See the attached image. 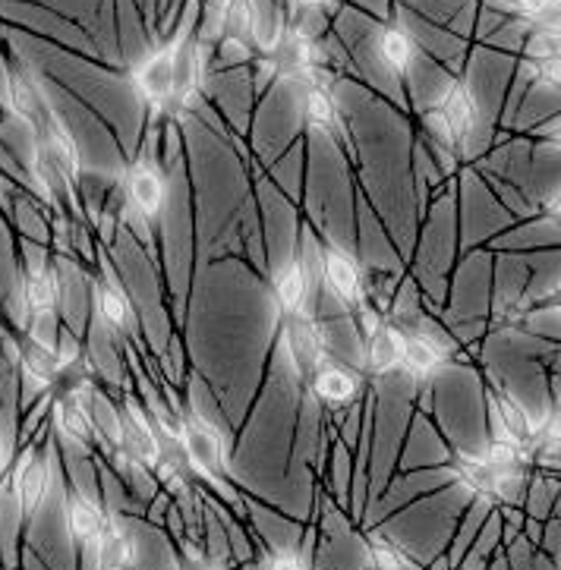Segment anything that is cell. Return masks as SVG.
I'll return each instance as SVG.
<instances>
[{
	"label": "cell",
	"mask_w": 561,
	"mask_h": 570,
	"mask_svg": "<svg viewBox=\"0 0 561 570\" xmlns=\"http://www.w3.org/2000/svg\"><path fill=\"white\" fill-rule=\"evenodd\" d=\"M177 442L184 448L187 463L199 476L211 479L215 485H222L227 463H225V439L215 425L203 416H184L177 425Z\"/></svg>",
	"instance_id": "6da1fadb"
},
{
	"label": "cell",
	"mask_w": 561,
	"mask_h": 570,
	"mask_svg": "<svg viewBox=\"0 0 561 570\" xmlns=\"http://www.w3.org/2000/svg\"><path fill=\"white\" fill-rule=\"evenodd\" d=\"M318 272H322L328 294L335 296L337 303H344L347 309H363L366 306L370 287H366V275H363L354 253H347L337 243H328L322 249V256H318Z\"/></svg>",
	"instance_id": "7a4b0ae2"
},
{
	"label": "cell",
	"mask_w": 561,
	"mask_h": 570,
	"mask_svg": "<svg viewBox=\"0 0 561 570\" xmlns=\"http://www.w3.org/2000/svg\"><path fill=\"white\" fill-rule=\"evenodd\" d=\"M174 57H177V41L155 48L132 67V92L149 111H161L174 101Z\"/></svg>",
	"instance_id": "3957f363"
},
{
	"label": "cell",
	"mask_w": 561,
	"mask_h": 570,
	"mask_svg": "<svg viewBox=\"0 0 561 570\" xmlns=\"http://www.w3.org/2000/svg\"><path fill=\"white\" fill-rule=\"evenodd\" d=\"M57 303H60V277L55 268L38 265L19 277L17 291H13V315L22 328L32 325L38 315L55 313Z\"/></svg>",
	"instance_id": "277c9868"
},
{
	"label": "cell",
	"mask_w": 561,
	"mask_h": 570,
	"mask_svg": "<svg viewBox=\"0 0 561 570\" xmlns=\"http://www.w3.org/2000/svg\"><path fill=\"white\" fill-rule=\"evenodd\" d=\"M124 189H127V199H130L132 212L142 215L146 222L158 218L165 203H168V180L158 170V165H151L146 158L132 161L127 177H124Z\"/></svg>",
	"instance_id": "5b68a950"
},
{
	"label": "cell",
	"mask_w": 561,
	"mask_h": 570,
	"mask_svg": "<svg viewBox=\"0 0 561 570\" xmlns=\"http://www.w3.org/2000/svg\"><path fill=\"white\" fill-rule=\"evenodd\" d=\"M284 337H287V353H291L294 368L303 379H309L325 363V337H322V328L316 325V318L309 313L291 315L287 328H284Z\"/></svg>",
	"instance_id": "8992f818"
},
{
	"label": "cell",
	"mask_w": 561,
	"mask_h": 570,
	"mask_svg": "<svg viewBox=\"0 0 561 570\" xmlns=\"http://www.w3.org/2000/svg\"><path fill=\"white\" fill-rule=\"evenodd\" d=\"M439 120H442V127L449 132V142L454 151H464L470 139H473V132H476V101H473V95L464 82H454L445 89L442 95V101H439Z\"/></svg>",
	"instance_id": "52a82bcc"
},
{
	"label": "cell",
	"mask_w": 561,
	"mask_h": 570,
	"mask_svg": "<svg viewBox=\"0 0 561 570\" xmlns=\"http://www.w3.org/2000/svg\"><path fill=\"white\" fill-rule=\"evenodd\" d=\"M120 439H124V448L136 466H161V442H158V432L155 425L149 423V416L139 410V406L124 404L120 410Z\"/></svg>",
	"instance_id": "ba28073f"
},
{
	"label": "cell",
	"mask_w": 561,
	"mask_h": 570,
	"mask_svg": "<svg viewBox=\"0 0 561 570\" xmlns=\"http://www.w3.org/2000/svg\"><path fill=\"white\" fill-rule=\"evenodd\" d=\"M48 460L38 454L36 448H29L19 458L17 470H13V498H17L19 514L26 520H32L38 514V508L48 498Z\"/></svg>",
	"instance_id": "9c48e42d"
},
{
	"label": "cell",
	"mask_w": 561,
	"mask_h": 570,
	"mask_svg": "<svg viewBox=\"0 0 561 570\" xmlns=\"http://www.w3.org/2000/svg\"><path fill=\"white\" fill-rule=\"evenodd\" d=\"M313 284H316V277H313L309 265L303 258H291V262L280 265L275 284H272V294H275V306H278L284 318L306 313L309 296H313Z\"/></svg>",
	"instance_id": "30bf717a"
},
{
	"label": "cell",
	"mask_w": 561,
	"mask_h": 570,
	"mask_svg": "<svg viewBox=\"0 0 561 570\" xmlns=\"http://www.w3.org/2000/svg\"><path fill=\"white\" fill-rule=\"evenodd\" d=\"M67 368V360L57 353L55 344L48 341H38V337H26L22 347H19V372H22V382L32 387V391H45L57 382V375Z\"/></svg>",
	"instance_id": "8fae6325"
},
{
	"label": "cell",
	"mask_w": 561,
	"mask_h": 570,
	"mask_svg": "<svg viewBox=\"0 0 561 570\" xmlns=\"http://www.w3.org/2000/svg\"><path fill=\"white\" fill-rule=\"evenodd\" d=\"M401 350H404V328L397 322H375L370 325L366 350H363V368L370 375H392L401 368Z\"/></svg>",
	"instance_id": "7c38bea8"
},
{
	"label": "cell",
	"mask_w": 561,
	"mask_h": 570,
	"mask_svg": "<svg viewBox=\"0 0 561 570\" xmlns=\"http://www.w3.org/2000/svg\"><path fill=\"white\" fill-rule=\"evenodd\" d=\"M92 552L95 570H130L132 564H136V558H139V549H136L132 533L111 514L105 520L101 535L95 539Z\"/></svg>",
	"instance_id": "4fadbf2b"
},
{
	"label": "cell",
	"mask_w": 561,
	"mask_h": 570,
	"mask_svg": "<svg viewBox=\"0 0 561 570\" xmlns=\"http://www.w3.org/2000/svg\"><path fill=\"white\" fill-rule=\"evenodd\" d=\"M105 520L108 514L101 511V504L95 498L82 495V492H70L67 504H63V523H67V533L73 539V546L82 549H92L95 539L105 530Z\"/></svg>",
	"instance_id": "5bb4252c"
},
{
	"label": "cell",
	"mask_w": 561,
	"mask_h": 570,
	"mask_svg": "<svg viewBox=\"0 0 561 570\" xmlns=\"http://www.w3.org/2000/svg\"><path fill=\"white\" fill-rule=\"evenodd\" d=\"M309 387H313V394H316V401L328 406H341V404H351L356 397V391H360V379H356L351 368L337 366V363H322V366L309 375Z\"/></svg>",
	"instance_id": "9a60e30c"
},
{
	"label": "cell",
	"mask_w": 561,
	"mask_h": 570,
	"mask_svg": "<svg viewBox=\"0 0 561 570\" xmlns=\"http://www.w3.org/2000/svg\"><path fill=\"white\" fill-rule=\"evenodd\" d=\"M363 558L370 570H423L416 564L411 549H404L397 539L385 533H370L363 542Z\"/></svg>",
	"instance_id": "2e32d148"
},
{
	"label": "cell",
	"mask_w": 561,
	"mask_h": 570,
	"mask_svg": "<svg viewBox=\"0 0 561 570\" xmlns=\"http://www.w3.org/2000/svg\"><path fill=\"white\" fill-rule=\"evenodd\" d=\"M375 51H378V60L385 63V70L394 76L411 73L413 60H416V45H413L411 32L401 29V26H385V29L378 32Z\"/></svg>",
	"instance_id": "e0dca14e"
},
{
	"label": "cell",
	"mask_w": 561,
	"mask_h": 570,
	"mask_svg": "<svg viewBox=\"0 0 561 570\" xmlns=\"http://www.w3.org/2000/svg\"><path fill=\"white\" fill-rule=\"evenodd\" d=\"M55 429L67 439V442L76 444H89L92 442V413H89V406L82 404V397H76V394H67V397H60L55 404Z\"/></svg>",
	"instance_id": "ac0fdd59"
},
{
	"label": "cell",
	"mask_w": 561,
	"mask_h": 570,
	"mask_svg": "<svg viewBox=\"0 0 561 570\" xmlns=\"http://www.w3.org/2000/svg\"><path fill=\"white\" fill-rule=\"evenodd\" d=\"M303 114L306 124L332 139H344V120L337 111L332 92H325L322 86H306V98H303Z\"/></svg>",
	"instance_id": "d6986e66"
},
{
	"label": "cell",
	"mask_w": 561,
	"mask_h": 570,
	"mask_svg": "<svg viewBox=\"0 0 561 570\" xmlns=\"http://www.w3.org/2000/svg\"><path fill=\"white\" fill-rule=\"evenodd\" d=\"M95 306H98V315L111 325L114 332H132L136 328V315H132L130 299H127V294L117 284L98 281V287H95Z\"/></svg>",
	"instance_id": "ffe728a7"
},
{
	"label": "cell",
	"mask_w": 561,
	"mask_h": 570,
	"mask_svg": "<svg viewBox=\"0 0 561 570\" xmlns=\"http://www.w3.org/2000/svg\"><path fill=\"white\" fill-rule=\"evenodd\" d=\"M552 7H555V0H505L508 13L530 19V22H540Z\"/></svg>",
	"instance_id": "44dd1931"
},
{
	"label": "cell",
	"mask_w": 561,
	"mask_h": 570,
	"mask_svg": "<svg viewBox=\"0 0 561 570\" xmlns=\"http://www.w3.org/2000/svg\"><path fill=\"white\" fill-rule=\"evenodd\" d=\"M263 570H309L306 558L297 549H278L263 561Z\"/></svg>",
	"instance_id": "7402d4cb"
},
{
	"label": "cell",
	"mask_w": 561,
	"mask_h": 570,
	"mask_svg": "<svg viewBox=\"0 0 561 570\" xmlns=\"http://www.w3.org/2000/svg\"><path fill=\"white\" fill-rule=\"evenodd\" d=\"M526 55H530V60H545V57L555 55V38L545 36V32H533L530 36V41H526Z\"/></svg>",
	"instance_id": "603a6c76"
},
{
	"label": "cell",
	"mask_w": 561,
	"mask_h": 570,
	"mask_svg": "<svg viewBox=\"0 0 561 570\" xmlns=\"http://www.w3.org/2000/svg\"><path fill=\"white\" fill-rule=\"evenodd\" d=\"M174 570H222L211 558H206V554L199 552V549H193V546H187L184 549V554H180V561H177V568Z\"/></svg>",
	"instance_id": "cb8c5ba5"
},
{
	"label": "cell",
	"mask_w": 561,
	"mask_h": 570,
	"mask_svg": "<svg viewBox=\"0 0 561 570\" xmlns=\"http://www.w3.org/2000/svg\"><path fill=\"white\" fill-rule=\"evenodd\" d=\"M540 212H543L545 218H552V222L561 224V186H555V189H549V193H545Z\"/></svg>",
	"instance_id": "d4e9b609"
},
{
	"label": "cell",
	"mask_w": 561,
	"mask_h": 570,
	"mask_svg": "<svg viewBox=\"0 0 561 570\" xmlns=\"http://www.w3.org/2000/svg\"><path fill=\"white\" fill-rule=\"evenodd\" d=\"M297 7H303V10H328L335 0H294Z\"/></svg>",
	"instance_id": "484cf974"
},
{
	"label": "cell",
	"mask_w": 561,
	"mask_h": 570,
	"mask_svg": "<svg viewBox=\"0 0 561 570\" xmlns=\"http://www.w3.org/2000/svg\"><path fill=\"white\" fill-rule=\"evenodd\" d=\"M7 463H10V448H7V439L0 435V476H3V470H7Z\"/></svg>",
	"instance_id": "4316f807"
},
{
	"label": "cell",
	"mask_w": 561,
	"mask_h": 570,
	"mask_svg": "<svg viewBox=\"0 0 561 570\" xmlns=\"http://www.w3.org/2000/svg\"><path fill=\"white\" fill-rule=\"evenodd\" d=\"M555 55L561 57V36H555Z\"/></svg>",
	"instance_id": "83f0119b"
}]
</instances>
